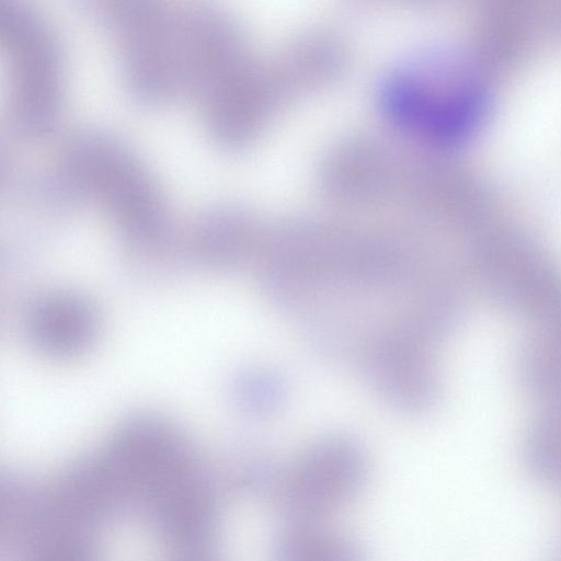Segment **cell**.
Returning <instances> with one entry per match:
<instances>
[{
  "label": "cell",
  "mask_w": 561,
  "mask_h": 561,
  "mask_svg": "<svg viewBox=\"0 0 561 561\" xmlns=\"http://www.w3.org/2000/svg\"><path fill=\"white\" fill-rule=\"evenodd\" d=\"M113 37L128 89L147 101L184 92L192 0H83Z\"/></svg>",
  "instance_id": "obj_1"
},
{
  "label": "cell",
  "mask_w": 561,
  "mask_h": 561,
  "mask_svg": "<svg viewBox=\"0 0 561 561\" xmlns=\"http://www.w3.org/2000/svg\"><path fill=\"white\" fill-rule=\"evenodd\" d=\"M0 44L8 61L14 111L24 123L39 124L57 111L65 65L57 35L24 0H0Z\"/></svg>",
  "instance_id": "obj_2"
}]
</instances>
